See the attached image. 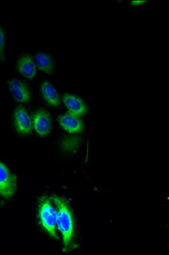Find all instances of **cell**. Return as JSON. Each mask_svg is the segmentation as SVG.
<instances>
[{"mask_svg":"<svg viewBox=\"0 0 169 255\" xmlns=\"http://www.w3.org/2000/svg\"><path fill=\"white\" fill-rule=\"evenodd\" d=\"M58 122L61 128L69 134H81L84 130V123L80 117L69 112L60 116Z\"/></svg>","mask_w":169,"mask_h":255,"instance_id":"9","label":"cell"},{"mask_svg":"<svg viewBox=\"0 0 169 255\" xmlns=\"http://www.w3.org/2000/svg\"><path fill=\"white\" fill-rule=\"evenodd\" d=\"M15 130L22 136L31 134L33 130V121L29 112L23 107L15 109L13 114Z\"/></svg>","mask_w":169,"mask_h":255,"instance_id":"7","label":"cell"},{"mask_svg":"<svg viewBox=\"0 0 169 255\" xmlns=\"http://www.w3.org/2000/svg\"><path fill=\"white\" fill-rule=\"evenodd\" d=\"M39 91L47 104L52 108H58L61 105V99L57 87L50 80H44L39 84Z\"/></svg>","mask_w":169,"mask_h":255,"instance_id":"10","label":"cell"},{"mask_svg":"<svg viewBox=\"0 0 169 255\" xmlns=\"http://www.w3.org/2000/svg\"><path fill=\"white\" fill-rule=\"evenodd\" d=\"M33 58L37 70L47 76H52L55 73L56 61L54 56L50 52H37Z\"/></svg>","mask_w":169,"mask_h":255,"instance_id":"11","label":"cell"},{"mask_svg":"<svg viewBox=\"0 0 169 255\" xmlns=\"http://www.w3.org/2000/svg\"><path fill=\"white\" fill-rule=\"evenodd\" d=\"M16 72L24 78L29 80H35L37 75V68L34 58L27 52H22L15 61Z\"/></svg>","mask_w":169,"mask_h":255,"instance_id":"5","label":"cell"},{"mask_svg":"<svg viewBox=\"0 0 169 255\" xmlns=\"http://www.w3.org/2000/svg\"><path fill=\"white\" fill-rule=\"evenodd\" d=\"M56 209L50 200L43 198L39 203L38 217L41 226L54 239H58L56 232Z\"/></svg>","mask_w":169,"mask_h":255,"instance_id":"2","label":"cell"},{"mask_svg":"<svg viewBox=\"0 0 169 255\" xmlns=\"http://www.w3.org/2000/svg\"><path fill=\"white\" fill-rule=\"evenodd\" d=\"M33 128L40 137H46L52 130V120L50 113L45 109H38L34 113Z\"/></svg>","mask_w":169,"mask_h":255,"instance_id":"6","label":"cell"},{"mask_svg":"<svg viewBox=\"0 0 169 255\" xmlns=\"http://www.w3.org/2000/svg\"><path fill=\"white\" fill-rule=\"evenodd\" d=\"M17 187L16 175L0 161V196L9 199L15 194Z\"/></svg>","mask_w":169,"mask_h":255,"instance_id":"4","label":"cell"},{"mask_svg":"<svg viewBox=\"0 0 169 255\" xmlns=\"http://www.w3.org/2000/svg\"><path fill=\"white\" fill-rule=\"evenodd\" d=\"M7 91L17 103L27 104L31 102L33 93L27 82L20 78L10 77L6 80Z\"/></svg>","mask_w":169,"mask_h":255,"instance_id":"3","label":"cell"},{"mask_svg":"<svg viewBox=\"0 0 169 255\" xmlns=\"http://www.w3.org/2000/svg\"><path fill=\"white\" fill-rule=\"evenodd\" d=\"M62 101L69 113L73 115L81 118L87 114L88 110L87 103L80 96L70 93H64L62 96Z\"/></svg>","mask_w":169,"mask_h":255,"instance_id":"8","label":"cell"},{"mask_svg":"<svg viewBox=\"0 0 169 255\" xmlns=\"http://www.w3.org/2000/svg\"><path fill=\"white\" fill-rule=\"evenodd\" d=\"M6 51V33L4 27L0 23V63H5Z\"/></svg>","mask_w":169,"mask_h":255,"instance_id":"12","label":"cell"},{"mask_svg":"<svg viewBox=\"0 0 169 255\" xmlns=\"http://www.w3.org/2000/svg\"><path fill=\"white\" fill-rule=\"evenodd\" d=\"M56 206V227L61 232L64 247L70 246L75 234V222L72 212L65 200L59 196L52 197Z\"/></svg>","mask_w":169,"mask_h":255,"instance_id":"1","label":"cell"}]
</instances>
